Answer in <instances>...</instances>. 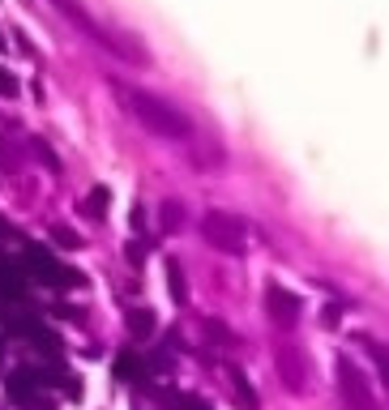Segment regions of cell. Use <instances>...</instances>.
<instances>
[{"mask_svg":"<svg viewBox=\"0 0 389 410\" xmlns=\"http://www.w3.org/2000/svg\"><path fill=\"white\" fill-rule=\"evenodd\" d=\"M129 98H133V112L141 116V124L154 128L159 137H172V141L188 137V120H184L180 112H172L167 102H159V98H150V94H129Z\"/></svg>","mask_w":389,"mask_h":410,"instance_id":"1","label":"cell"},{"mask_svg":"<svg viewBox=\"0 0 389 410\" xmlns=\"http://www.w3.org/2000/svg\"><path fill=\"white\" fill-rule=\"evenodd\" d=\"M26 269L43 282V287H52V291H69V287H78V282H82V274H78V269L60 265L47 248H30V252H26Z\"/></svg>","mask_w":389,"mask_h":410,"instance_id":"2","label":"cell"},{"mask_svg":"<svg viewBox=\"0 0 389 410\" xmlns=\"http://www.w3.org/2000/svg\"><path fill=\"white\" fill-rule=\"evenodd\" d=\"M201 235L214 244V248H223V252H244V222L239 218H231V214H206L201 218Z\"/></svg>","mask_w":389,"mask_h":410,"instance_id":"3","label":"cell"},{"mask_svg":"<svg viewBox=\"0 0 389 410\" xmlns=\"http://www.w3.org/2000/svg\"><path fill=\"white\" fill-rule=\"evenodd\" d=\"M26 287H30L26 265H17V261H9V256H0V295H5V299H26Z\"/></svg>","mask_w":389,"mask_h":410,"instance_id":"4","label":"cell"},{"mask_svg":"<svg viewBox=\"0 0 389 410\" xmlns=\"http://www.w3.org/2000/svg\"><path fill=\"white\" fill-rule=\"evenodd\" d=\"M265 299H270V312H274V321H296L300 317V299L296 295H287L282 287H270V291H265Z\"/></svg>","mask_w":389,"mask_h":410,"instance_id":"5","label":"cell"},{"mask_svg":"<svg viewBox=\"0 0 389 410\" xmlns=\"http://www.w3.org/2000/svg\"><path fill=\"white\" fill-rule=\"evenodd\" d=\"M35 389H39L35 368H17V372L9 376V398H17V402H30V398H35Z\"/></svg>","mask_w":389,"mask_h":410,"instance_id":"6","label":"cell"},{"mask_svg":"<svg viewBox=\"0 0 389 410\" xmlns=\"http://www.w3.org/2000/svg\"><path fill=\"white\" fill-rule=\"evenodd\" d=\"M111 372H116V380L133 384V380H141V376H145V364H141V359H137L133 350H120V355H116V368H111Z\"/></svg>","mask_w":389,"mask_h":410,"instance_id":"7","label":"cell"},{"mask_svg":"<svg viewBox=\"0 0 389 410\" xmlns=\"http://www.w3.org/2000/svg\"><path fill=\"white\" fill-rule=\"evenodd\" d=\"M125 321H129V329L137 333V338H150V333L159 329V317L150 312V308H129V317H125Z\"/></svg>","mask_w":389,"mask_h":410,"instance_id":"8","label":"cell"},{"mask_svg":"<svg viewBox=\"0 0 389 410\" xmlns=\"http://www.w3.org/2000/svg\"><path fill=\"white\" fill-rule=\"evenodd\" d=\"M167 291H172V299H176V303H184V299H188V282H184L180 261H167Z\"/></svg>","mask_w":389,"mask_h":410,"instance_id":"9","label":"cell"},{"mask_svg":"<svg viewBox=\"0 0 389 410\" xmlns=\"http://www.w3.org/2000/svg\"><path fill=\"white\" fill-rule=\"evenodd\" d=\"M107 201H111V193H107L103 184H94V188L86 193V214H90V218H103V214H107Z\"/></svg>","mask_w":389,"mask_h":410,"instance_id":"10","label":"cell"},{"mask_svg":"<svg viewBox=\"0 0 389 410\" xmlns=\"http://www.w3.org/2000/svg\"><path fill=\"white\" fill-rule=\"evenodd\" d=\"M30 338H35V346H39L43 355H60V333H56V329H47V325H39V329L30 333Z\"/></svg>","mask_w":389,"mask_h":410,"instance_id":"11","label":"cell"},{"mask_svg":"<svg viewBox=\"0 0 389 410\" xmlns=\"http://www.w3.org/2000/svg\"><path fill=\"white\" fill-rule=\"evenodd\" d=\"M159 222H163V231H180V226H184V210H180V201H163Z\"/></svg>","mask_w":389,"mask_h":410,"instance_id":"12","label":"cell"},{"mask_svg":"<svg viewBox=\"0 0 389 410\" xmlns=\"http://www.w3.org/2000/svg\"><path fill=\"white\" fill-rule=\"evenodd\" d=\"M206 333H210L218 346H235V333H231L227 325H218V321H206Z\"/></svg>","mask_w":389,"mask_h":410,"instance_id":"13","label":"cell"},{"mask_svg":"<svg viewBox=\"0 0 389 410\" xmlns=\"http://www.w3.org/2000/svg\"><path fill=\"white\" fill-rule=\"evenodd\" d=\"M172 402H176V410H210V402L197 398V393H176Z\"/></svg>","mask_w":389,"mask_h":410,"instance_id":"14","label":"cell"},{"mask_svg":"<svg viewBox=\"0 0 389 410\" xmlns=\"http://www.w3.org/2000/svg\"><path fill=\"white\" fill-rule=\"evenodd\" d=\"M0 94H5V98H17V77H13L5 64H0Z\"/></svg>","mask_w":389,"mask_h":410,"instance_id":"15","label":"cell"},{"mask_svg":"<svg viewBox=\"0 0 389 410\" xmlns=\"http://www.w3.org/2000/svg\"><path fill=\"white\" fill-rule=\"evenodd\" d=\"M52 240H56L60 248H78V244H82V240H78V235H73V231H69V226H56V231H52Z\"/></svg>","mask_w":389,"mask_h":410,"instance_id":"16","label":"cell"},{"mask_svg":"<svg viewBox=\"0 0 389 410\" xmlns=\"http://www.w3.org/2000/svg\"><path fill=\"white\" fill-rule=\"evenodd\" d=\"M35 154H39V159H43L47 167H52V171H60V159H56V154H52V150H47L43 141H35Z\"/></svg>","mask_w":389,"mask_h":410,"instance_id":"17","label":"cell"},{"mask_svg":"<svg viewBox=\"0 0 389 410\" xmlns=\"http://www.w3.org/2000/svg\"><path fill=\"white\" fill-rule=\"evenodd\" d=\"M0 240H21V235H17V226H13L9 218H0Z\"/></svg>","mask_w":389,"mask_h":410,"instance_id":"18","label":"cell"},{"mask_svg":"<svg viewBox=\"0 0 389 410\" xmlns=\"http://www.w3.org/2000/svg\"><path fill=\"white\" fill-rule=\"evenodd\" d=\"M129 222H133V226H137V231H141V226H145V210H141V205H133V214H129Z\"/></svg>","mask_w":389,"mask_h":410,"instance_id":"19","label":"cell"},{"mask_svg":"<svg viewBox=\"0 0 389 410\" xmlns=\"http://www.w3.org/2000/svg\"><path fill=\"white\" fill-rule=\"evenodd\" d=\"M125 252H129V261H133V265H141V256H145V252H141V244H129Z\"/></svg>","mask_w":389,"mask_h":410,"instance_id":"20","label":"cell"}]
</instances>
